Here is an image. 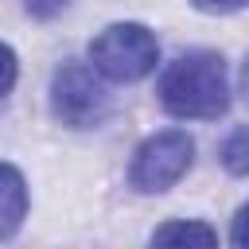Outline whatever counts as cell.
Here are the masks:
<instances>
[{"instance_id":"cell-1","label":"cell","mask_w":249,"mask_h":249,"mask_svg":"<svg viewBox=\"0 0 249 249\" xmlns=\"http://www.w3.org/2000/svg\"><path fill=\"white\" fill-rule=\"evenodd\" d=\"M160 105L179 121H218L230 109L226 58L214 51H187L160 74Z\"/></svg>"},{"instance_id":"cell-2","label":"cell","mask_w":249,"mask_h":249,"mask_svg":"<svg viewBox=\"0 0 249 249\" xmlns=\"http://www.w3.org/2000/svg\"><path fill=\"white\" fill-rule=\"evenodd\" d=\"M89 62L109 82H140L160 62V39L144 23H109L89 43Z\"/></svg>"},{"instance_id":"cell-3","label":"cell","mask_w":249,"mask_h":249,"mask_svg":"<svg viewBox=\"0 0 249 249\" xmlns=\"http://www.w3.org/2000/svg\"><path fill=\"white\" fill-rule=\"evenodd\" d=\"M191 163H195V140L183 128H163L132 152L128 183L140 195H163L191 171Z\"/></svg>"},{"instance_id":"cell-4","label":"cell","mask_w":249,"mask_h":249,"mask_svg":"<svg viewBox=\"0 0 249 249\" xmlns=\"http://www.w3.org/2000/svg\"><path fill=\"white\" fill-rule=\"evenodd\" d=\"M113 109L109 89L86 62H62L51 78V113L70 128H97Z\"/></svg>"},{"instance_id":"cell-5","label":"cell","mask_w":249,"mask_h":249,"mask_svg":"<svg viewBox=\"0 0 249 249\" xmlns=\"http://www.w3.org/2000/svg\"><path fill=\"white\" fill-rule=\"evenodd\" d=\"M27 218V183L12 163H0V241H12Z\"/></svg>"},{"instance_id":"cell-6","label":"cell","mask_w":249,"mask_h":249,"mask_svg":"<svg viewBox=\"0 0 249 249\" xmlns=\"http://www.w3.org/2000/svg\"><path fill=\"white\" fill-rule=\"evenodd\" d=\"M152 245H218V233L202 222H163L152 230Z\"/></svg>"},{"instance_id":"cell-7","label":"cell","mask_w":249,"mask_h":249,"mask_svg":"<svg viewBox=\"0 0 249 249\" xmlns=\"http://www.w3.org/2000/svg\"><path fill=\"white\" fill-rule=\"evenodd\" d=\"M222 163L230 175H249V128H237L222 144Z\"/></svg>"},{"instance_id":"cell-8","label":"cell","mask_w":249,"mask_h":249,"mask_svg":"<svg viewBox=\"0 0 249 249\" xmlns=\"http://www.w3.org/2000/svg\"><path fill=\"white\" fill-rule=\"evenodd\" d=\"M16 74H19V62H16V51L8 43H0V101L12 93L16 86Z\"/></svg>"},{"instance_id":"cell-9","label":"cell","mask_w":249,"mask_h":249,"mask_svg":"<svg viewBox=\"0 0 249 249\" xmlns=\"http://www.w3.org/2000/svg\"><path fill=\"white\" fill-rule=\"evenodd\" d=\"M230 241H233L237 249H249V202L237 210V218H233V226H230Z\"/></svg>"},{"instance_id":"cell-10","label":"cell","mask_w":249,"mask_h":249,"mask_svg":"<svg viewBox=\"0 0 249 249\" xmlns=\"http://www.w3.org/2000/svg\"><path fill=\"white\" fill-rule=\"evenodd\" d=\"M198 12H210V16H230V12H237V8H245L249 0H191Z\"/></svg>"},{"instance_id":"cell-11","label":"cell","mask_w":249,"mask_h":249,"mask_svg":"<svg viewBox=\"0 0 249 249\" xmlns=\"http://www.w3.org/2000/svg\"><path fill=\"white\" fill-rule=\"evenodd\" d=\"M62 8H66V0H27V12L39 16V19H51V16L62 12Z\"/></svg>"},{"instance_id":"cell-12","label":"cell","mask_w":249,"mask_h":249,"mask_svg":"<svg viewBox=\"0 0 249 249\" xmlns=\"http://www.w3.org/2000/svg\"><path fill=\"white\" fill-rule=\"evenodd\" d=\"M241 93H245V101H249V58H245V66H241Z\"/></svg>"}]
</instances>
